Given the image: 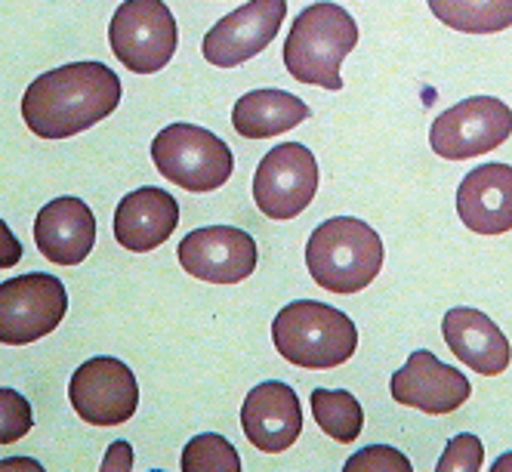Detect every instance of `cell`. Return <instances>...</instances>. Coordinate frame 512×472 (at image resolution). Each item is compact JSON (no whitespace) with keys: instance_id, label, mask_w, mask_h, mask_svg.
<instances>
[{"instance_id":"19","label":"cell","mask_w":512,"mask_h":472,"mask_svg":"<svg viewBox=\"0 0 512 472\" xmlns=\"http://www.w3.org/2000/svg\"><path fill=\"white\" fill-rule=\"evenodd\" d=\"M309 105L287 90H250L232 108V127L244 139H269L300 127Z\"/></svg>"},{"instance_id":"3","label":"cell","mask_w":512,"mask_h":472,"mask_svg":"<svg viewBox=\"0 0 512 472\" xmlns=\"http://www.w3.org/2000/svg\"><path fill=\"white\" fill-rule=\"evenodd\" d=\"M272 343L284 361L306 371H331L358 349V331L346 312L318 303L294 300L272 321Z\"/></svg>"},{"instance_id":"15","label":"cell","mask_w":512,"mask_h":472,"mask_svg":"<svg viewBox=\"0 0 512 472\" xmlns=\"http://www.w3.org/2000/svg\"><path fill=\"white\" fill-rule=\"evenodd\" d=\"M457 213L475 235H503L512 229V167L482 164L463 176Z\"/></svg>"},{"instance_id":"17","label":"cell","mask_w":512,"mask_h":472,"mask_svg":"<svg viewBox=\"0 0 512 472\" xmlns=\"http://www.w3.org/2000/svg\"><path fill=\"white\" fill-rule=\"evenodd\" d=\"M442 334L448 349L463 361V365L475 374L497 377L509 368L512 361V346L506 334L497 328V321H491L479 309H451L442 321Z\"/></svg>"},{"instance_id":"9","label":"cell","mask_w":512,"mask_h":472,"mask_svg":"<svg viewBox=\"0 0 512 472\" xmlns=\"http://www.w3.org/2000/svg\"><path fill=\"white\" fill-rule=\"evenodd\" d=\"M318 192V161L303 142H281L260 161L253 176V201L269 220H294Z\"/></svg>"},{"instance_id":"26","label":"cell","mask_w":512,"mask_h":472,"mask_svg":"<svg viewBox=\"0 0 512 472\" xmlns=\"http://www.w3.org/2000/svg\"><path fill=\"white\" fill-rule=\"evenodd\" d=\"M102 469L105 472H115V469H133V448L130 442H112L108 445V454L102 457Z\"/></svg>"},{"instance_id":"13","label":"cell","mask_w":512,"mask_h":472,"mask_svg":"<svg viewBox=\"0 0 512 472\" xmlns=\"http://www.w3.org/2000/svg\"><path fill=\"white\" fill-rule=\"evenodd\" d=\"M389 389L398 405L417 408L423 414H454L472 395L466 374L438 361L426 349H417L405 361V368L392 374Z\"/></svg>"},{"instance_id":"16","label":"cell","mask_w":512,"mask_h":472,"mask_svg":"<svg viewBox=\"0 0 512 472\" xmlns=\"http://www.w3.org/2000/svg\"><path fill=\"white\" fill-rule=\"evenodd\" d=\"M38 250L56 266H78L96 244V216L81 198H56L34 220Z\"/></svg>"},{"instance_id":"21","label":"cell","mask_w":512,"mask_h":472,"mask_svg":"<svg viewBox=\"0 0 512 472\" xmlns=\"http://www.w3.org/2000/svg\"><path fill=\"white\" fill-rule=\"evenodd\" d=\"M312 414L315 423L324 435H331L340 445L358 442L361 426H364V411L358 398L346 389H315L312 392Z\"/></svg>"},{"instance_id":"8","label":"cell","mask_w":512,"mask_h":472,"mask_svg":"<svg viewBox=\"0 0 512 472\" xmlns=\"http://www.w3.org/2000/svg\"><path fill=\"white\" fill-rule=\"evenodd\" d=\"M512 133V108L494 96H472L432 121L429 145L438 158L466 161L494 152Z\"/></svg>"},{"instance_id":"27","label":"cell","mask_w":512,"mask_h":472,"mask_svg":"<svg viewBox=\"0 0 512 472\" xmlns=\"http://www.w3.org/2000/svg\"><path fill=\"white\" fill-rule=\"evenodd\" d=\"M512 469V454H503L494 460V472H509Z\"/></svg>"},{"instance_id":"6","label":"cell","mask_w":512,"mask_h":472,"mask_svg":"<svg viewBox=\"0 0 512 472\" xmlns=\"http://www.w3.org/2000/svg\"><path fill=\"white\" fill-rule=\"evenodd\" d=\"M176 19L164 0H124L108 25V44L133 75H155L176 53Z\"/></svg>"},{"instance_id":"11","label":"cell","mask_w":512,"mask_h":472,"mask_svg":"<svg viewBox=\"0 0 512 472\" xmlns=\"http://www.w3.org/2000/svg\"><path fill=\"white\" fill-rule=\"evenodd\" d=\"M284 16L287 0H250V4L223 16L204 34L201 53L216 68H235L260 56L275 41Z\"/></svg>"},{"instance_id":"14","label":"cell","mask_w":512,"mask_h":472,"mask_svg":"<svg viewBox=\"0 0 512 472\" xmlns=\"http://www.w3.org/2000/svg\"><path fill=\"white\" fill-rule=\"evenodd\" d=\"M241 429L253 448L281 454L300 439L303 408L297 392L281 380L253 386L241 405Z\"/></svg>"},{"instance_id":"12","label":"cell","mask_w":512,"mask_h":472,"mask_svg":"<svg viewBox=\"0 0 512 472\" xmlns=\"http://www.w3.org/2000/svg\"><path fill=\"white\" fill-rule=\"evenodd\" d=\"M256 241L235 226L195 229L179 241V266L207 284H238L253 275Z\"/></svg>"},{"instance_id":"23","label":"cell","mask_w":512,"mask_h":472,"mask_svg":"<svg viewBox=\"0 0 512 472\" xmlns=\"http://www.w3.org/2000/svg\"><path fill=\"white\" fill-rule=\"evenodd\" d=\"M482 463H485L482 439L472 432H463V435H454L445 454L438 457V472H475V469H482Z\"/></svg>"},{"instance_id":"7","label":"cell","mask_w":512,"mask_h":472,"mask_svg":"<svg viewBox=\"0 0 512 472\" xmlns=\"http://www.w3.org/2000/svg\"><path fill=\"white\" fill-rule=\"evenodd\" d=\"M68 315L65 284L56 275L31 272L0 284V343L28 346L53 334Z\"/></svg>"},{"instance_id":"10","label":"cell","mask_w":512,"mask_h":472,"mask_svg":"<svg viewBox=\"0 0 512 472\" xmlns=\"http://www.w3.org/2000/svg\"><path fill=\"white\" fill-rule=\"evenodd\" d=\"M68 402L90 426H118L139 408V383L121 358L96 355L71 374Z\"/></svg>"},{"instance_id":"18","label":"cell","mask_w":512,"mask_h":472,"mask_svg":"<svg viewBox=\"0 0 512 472\" xmlns=\"http://www.w3.org/2000/svg\"><path fill=\"white\" fill-rule=\"evenodd\" d=\"M179 226V204L158 186H142L121 198L115 210V238L124 250L149 253Z\"/></svg>"},{"instance_id":"25","label":"cell","mask_w":512,"mask_h":472,"mask_svg":"<svg viewBox=\"0 0 512 472\" xmlns=\"http://www.w3.org/2000/svg\"><path fill=\"white\" fill-rule=\"evenodd\" d=\"M358 469H398V472H405V469H411V460L389 445H371V448H364L346 460V472H358Z\"/></svg>"},{"instance_id":"22","label":"cell","mask_w":512,"mask_h":472,"mask_svg":"<svg viewBox=\"0 0 512 472\" xmlns=\"http://www.w3.org/2000/svg\"><path fill=\"white\" fill-rule=\"evenodd\" d=\"M179 466L186 472H213V469L241 472V454L235 451V445H229V439H223V435L201 432L186 445V451H182Z\"/></svg>"},{"instance_id":"1","label":"cell","mask_w":512,"mask_h":472,"mask_svg":"<svg viewBox=\"0 0 512 472\" xmlns=\"http://www.w3.org/2000/svg\"><path fill=\"white\" fill-rule=\"evenodd\" d=\"M121 102V78L102 62H68L34 78L22 96V118L41 139H68L105 121Z\"/></svg>"},{"instance_id":"28","label":"cell","mask_w":512,"mask_h":472,"mask_svg":"<svg viewBox=\"0 0 512 472\" xmlns=\"http://www.w3.org/2000/svg\"><path fill=\"white\" fill-rule=\"evenodd\" d=\"M16 466H34V469H41L38 460H4V469H16Z\"/></svg>"},{"instance_id":"20","label":"cell","mask_w":512,"mask_h":472,"mask_svg":"<svg viewBox=\"0 0 512 472\" xmlns=\"http://www.w3.org/2000/svg\"><path fill=\"white\" fill-rule=\"evenodd\" d=\"M432 16L466 34H497L512 25V0H426Z\"/></svg>"},{"instance_id":"4","label":"cell","mask_w":512,"mask_h":472,"mask_svg":"<svg viewBox=\"0 0 512 472\" xmlns=\"http://www.w3.org/2000/svg\"><path fill=\"white\" fill-rule=\"evenodd\" d=\"M306 266L327 294H358L383 269V241L355 216H334L321 223L306 244Z\"/></svg>"},{"instance_id":"24","label":"cell","mask_w":512,"mask_h":472,"mask_svg":"<svg viewBox=\"0 0 512 472\" xmlns=\"http://www.w3.org/2000/svg\"><path fill=\"white\" fill-rule=\"evenodd\" d=\"M0 423H4V432H0V442L10 445L31 429V405L16 392V389H4L0 392Z\"/></svg>"},{"instance_id":"2","label":"cell","mask_w":512,"mask_h":472,"mask_svg":"<svg viewBox=\"0 0 512 472\" xmlns=\"http://www.w3.org/2000/svg\"><path fill=\"white\" fill-rule=\"evenodd\" d=\"M358 44V25L340 4L306 7L284 41L287 75L300 84L343 90L340 68Z\"/></svg>"},{"instance_id":"5","label":"cell","mask_w":512,"mask_h":472,"mask_svg":"<svg viewBox=\"0 0 512 472\" xmlns=\"http://www.w3.org/2000/svg\"><path fill=\"white\" fill-rule=\"evenodd\" d=\"M158 173L186 192H216L235 170L232 149L198 124H167L152 142Z\"/></svg>"}]
</instances>
